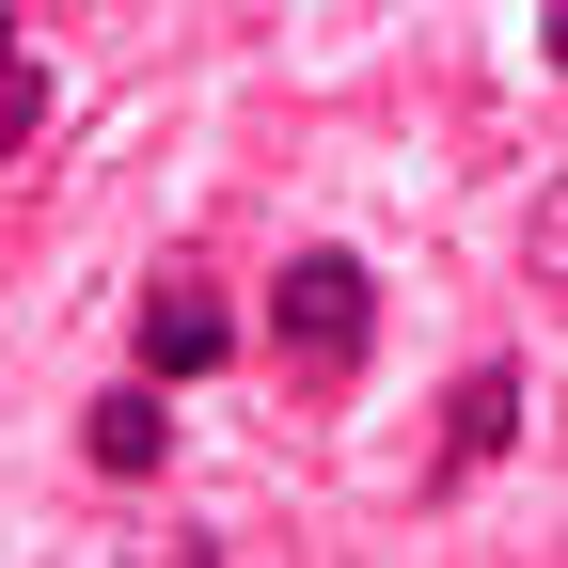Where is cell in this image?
Returning <instances> with one entry per match:
<instances>
[{"label": "cell", "instance_id": "cell-3", "mask_svg": "<svg viewBox=\"0 0 568 568\" xmlns=\"http://www.w3.org/2000/svg\"><path fill=\"white\" fill-rule=\"evenodd\" d=\"M80 458H95V474H159V458H174V410H159V379L95 395V410H80Z\"/></svg>", "mask_w": 568, "mask_h": 568}, {"label": "cell", "instance_id": "cell-1", "mask_svg": "<svg viewBox=\"0 0 568 568\" xmlns=\"http://www.w3.org/2000/svg\"><path fill=\"white\" fill-rule=\"evenodd\" d=\"M268 347H284V379H364V347H379V268L364 253H284L268 284Z\"/></svg>", "mask_w": 568, "mask_h": 568}, {"label": "cell", "instance_id": "cell-5", "mask_svg": "<svg viewBox=\"0 0 568 568\" xmlns=\"http://www.w3.org/2000/svg\"><path fill=\"white\" fill-rule=\"evenodd\" d=\"M443 443H458V458H506V443H521V364H474L458 410H443Z\"/></svg>", "mask_w": 568, "mask_h": 568}, {"label": "cell", "instance_id": "cell-2", "mask_svg": "<svg viewBox=\"0 0 568 568\" xmlns=\"http://www.w3.org/2000/svg\"><path fill=\"white\" fill-rule=\"evenodd\" d=\"M222 347H237V316H222V284H205V268H159V284H142V379H205V364H222Z\"/></svg>", "mask_w": 568, "mask_h": 568}, {"label": "cell", "instance_id": "cell-4", "mask_svg": "<svg viewBox=\"0 0 568 568\" xmlns=\"http://www.w3.org/2000/svg\"><path fill=\"white\" fill-rule=\"evenodd\" d=\"M48 95H63V80H48V48H32V0H0V159L48 126Z\"/></svg>", "mask_w": 568, "mask_h": 568}]
</instances>
